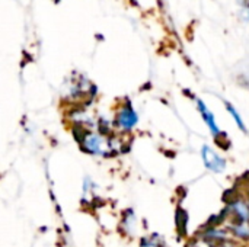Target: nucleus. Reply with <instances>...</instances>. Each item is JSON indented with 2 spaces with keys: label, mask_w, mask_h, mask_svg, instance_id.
Instances as JSON below:
<instances>
[{
  "label": "nucleus",
  "mask_w": 249,
  "mask_h": 247,
  "mask_svg": "<svg viewBox=\"0 0 249 247\" xmlns=\"http://www.w3.org/2000/svg\"><path fill=\"white\" fill-rule=\"evenodd\" d=\"M196 108H197V111H198L201 119H203L204 124L207 125L210 134H212L213 138L216 140V143L220 144V138H222V137H226V134L220 130V127H219V124H217V119H216V115L210 111V108L207 106V103H206L203 99H200V98L196 99Z\"/></svg>",
  "instance_id": "20e7f679"
},
{
  "label": "nucleus",
  "mask_w": 249,
  "mask_h": 247,
  "mask_svg": "<svg viewBox=\"0 0 249 247\" xmlns=\"http://www.w3.org/2000/svg\"><path fill=\"white\" fill-rule=\"evenodd\" d=\"M201 162L204 167L212 173H223L228 169V160L212 146L204 144L200 150Z\"/></svg>",
  "instance_id": "7ed1b4c3"
},
{
  "label": "nucleus",
  "mask_w": 249,
  "mask_h": 247,
  "mask_svg": "<svg viewBox=\"0 0 249 247\" xmlns=\"http://www.w3.org/2000/svg\"><path fill=\"white\" fill-rule=\"evenodd\" d=\"M82 130V135H80V148L90 156L95 157H111L115 153L120 151V148L117 147V140L111 137V134L99 131V130Z\"/></svg>",
  "instance_id": "f257e3e1"
},
{
  "label": "nucleus",
  "mask_w": 249,
  "mask_h": 247,
  "mask_svg": "<svg viewBox=\"0 0 249 247\" xmlns=\"http://www.w3.org/2000/svg\"><path fill=\"white\" fill-rule=\"evenodd\" d=\"M225 108H226V111H228V114L232 116V121L235 122V125L238 127V130L239 131H242L244 134H247L248 132V130H247V124H245V121H244V118H242V115L239 114V111L231 103V102H225Z\"/></svg>",
  "instance_id": "0eeeda50"
},
{
  "label": "nucleus",
  "mask_w": 249,
  "mask_h": 247,
  "mask_svg": "<svg viewBox=\"0 0 249 247\" xmlns=\"http://www.w3.org/2000/svg\"><path fill=\"white\" fill-rule=\"evenodd\" d=\"M112 124H114V128L121 134L133 132L136 127L139 125V114L136 112L131 103L121 105L114 115Z\"/></svg>",
  "instance_id": "f03ea898"
},
{
  "label": "nucleus",
  "mask_w": 249,
  "mask_h": 247,
  "mask_svg": "<svg viewBox=\"0 0 249 247\" xmlns=\"http://www.w3.org/2000/svg\"><path fill=\"white\" fill-rule=\"evenodd\" d=\"M123 229H124V231H125L127 236L134 237L137 234L139 221H137V217H136V214H134L133 210H127L125 211L124 218H123Z\"/></svg>",
  "instance_id": "39448f33"
},
{
  "label": "nucleus",
  "mask_w": 249,
  "mask_h": 247,
  "mask_svg": "<svg viewBox=\"0 0 249 247\" xmlns=\"http://www.w3.org/2000/svg\"><path fill=\"white\" fill-rule=\"evenodd\" d=\"M139 247H169V245L163 236H160L158 233H152V234H146L140 239Z\"/></svg>",
  "instance_id": "423d86ee"
}]
</instances>
